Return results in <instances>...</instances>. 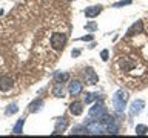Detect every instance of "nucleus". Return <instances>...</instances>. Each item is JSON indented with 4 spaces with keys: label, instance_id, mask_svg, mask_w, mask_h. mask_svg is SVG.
Returning a JSON list of instances; mask_svg holds the SVG:
<instances>
[{
    "label": "nucleus",
    "instance_id": "13",
    "mask_svg": "<svg viewBox=\"0 0 148 138\" xmlns=\"http://www.w3.org/2000/svg\"><path fill=\"white\" fill-rule=\"evenodd\" d=\"M82 106H83V104L80 103V101H73V103L69 104V112L77 117V115H80V114L83 112V108H82Z\"/></svg>",
    "mask_w": 148,
    "mask_h": 138
},
{
    "label": "nucleus",
    "instance_id": "3",
    "mask_svg": "<svg viewBox=\"0 0 148 138\" xmlns=\"http://www.w3.org/2000/svg\"><path fill=\"white\" fill-rule=\"evenodd\" d=\"M105 114H106L105 104L102 103L100 100H97L96 103L92 104V108L90 109V112H88V115H90V118H94V120H99L100 117H103Z\"/></svg>",
    "mask_w": 148,
    "mask_h": 138
},
{
    "label": "nucleus",
    "instance_id": "2",
    "mask_svg": "<svg viewBox=\"0 0 148 138\" xmlns=\"http://www.w3.org/2000/svg\"><path fill=\"white\" fill-rule=\"evenodd\" d=\"M85 126L88 129V133L90 135H100V133H105V126L100 121H97L94 118H90L85 123Z\"/></svg>",
    "mask_w": 148,
    "mask_h": 138
},
{
    "label": "nucleus",
    "instance_id": "15",
    "mask_svg": "<svg viewBox=\"0 0 148 138\" xmlns=\"http://www.w3.org/2000/svg\"><path fill=\"white\" fill-rule=\"evenodd\" d=\"M102 95L100 92H92V94H86L85 95V98H83V101H85L86 104H90V103H92V101H97V100H102Z\"/></svg>",
    "mask_w": 148,
    "mask_h": 138
},
{
    "label": "nucleus",
    "instance_id": "24",
    "mask_svg": "<svg viewBox=\"0 0 148 138\" xmlns=\"http://www.w3.org/2000/svg\"><path fill=\"white\" fill-rule=\"evenodd\" d=\"M108 55H110L108 49H103V51L100 52V57H102V60H103V62H106V60H108Z\"/></svg>",
    "mask_w": 148,
    "mask_h": 138
},
{
    "label": "nucleus",
    "instance_id": "21",
    "mask_svg": "<svg viewBox=\"0 0 148 138\" xmlns=\"http://www.w3.org/2000/svg\"><path fill=\"white\" fill-rule=\"evenodd\" d=\"M136 133L137 135H145V133H148V126H145V124H137Z\"/></svg>",
    "mask_w": 148,
    "mask_h": 138
},
{
    "label": "nucleus",
    "instance_id": "26",
    "mask_svg": "<svg viewBox=\"0 0 148 138\" xmlns=\"http://www.w3.org/2000/svg\"><path fill=\"white\" fill-rule=\"evenodd\" d=\"M71 55H73V57H79V55H80V51H79V49H73Z\"/></svg>",
    "mask_w": 148,
    "mask_h": 138
},
{
    "label": "nucleus",
    "instance_id": "16",
    "mask_svg": "<svg viewBox=\"0 0 148 138\" xmlns=\"http://www.w3.org/2000/svg\"><path fill=\"white\" fill-rule=\"evenodd\" d=\"M73 135H85V133H88V129L85 124H80V126H74L73 131H71Z\"/></svg>",
    "mask_w": 148,
    "mask_h": 138
},
{
    "label": "nucleus",
    "instance_id": "10",
    "mask_svg": "<svg viewBox=\"0 0 148 138\" xmlns=\"http://www.w3.org/2000/svg\"><path fill=\"white\" fill-rule=\"evenodd\" d=\"M102 12V6L100 5H94V6H90L85 9V16L88 18H94L96 16H99V14Z\"/></svg>",
    "mask_w": 148,
    "mask_h": 138
},
{
    "label": "nucleus",
    "instance_id": "22",
    "mask_svg": "<svg viewBox=\"0 0 148 138\" xmlns=\"http://www.w3.org/2000/svg\"><path fill=\"white\" fill-rule=\"evenodd\" d=\"M130 3H131V0H122V2L114 3L113 6H114V8H119V6H125V5H130Z\"/></svg>",
    "mask_w": 148,
    "mask_h": 138
},
{
    "label": "nucleus",
    "instance_id": "18",
    "mask_svg": "<svg viewBox=\"0 0 148 138\" xmlns=\"http://www.w3.org/2000/svg\"><path fill=\"white\" fill-rule=\"evenodd\" d=\"M42 106H43V100H34L28 108H29V112H37V110H40Z\"/></svg>",
    "mask_w": 148,
    "mask_h": 138
},
{
    "label": "nucleus",
    "instance_id": "14",
    "mask_svg": "<svg viewBox=\"0 0 148 138\" xmlns=\"http://www.w3.org/2000/svg\"><path fill=\"white\" fill-rule=\"evenodd\" d=\"M53 95L57 97V98H62V97H65V89H63V85L62 83H57L56 81V85L53 87Z\"/></svg>",
    "mask_w": 148,
    "mask_h": 138
},
{
    "label": "nucleus",
    "instance_id": "12",
    "mask_svg": "<svg viewBox=\"0 0 148 138\" xmlns=\"http://www.w3.org/2000/svg\"><path fill=\"white\" fill-rule=\"evenodd\" d=\"M143 31V23L142 22H136L133 26H130V29L127 31L128 35H136V34H140Z\"/></svg>",
    "mask_w": 148,
    "mask_h": 138
},
{
    "label": "nucleus",
    "instance_id": "7",
    "mask_svg": "<svg viewBox=\"0 0 148 138\" xmlns=\"http://www.w3.org/2000/svg\"><path fill=\"white\" fill-rule=\"evenodd\" d=\"M82 91H83V86H82V83L80 81H77V80H74L69 83V86H68V92H69V95H79V94H82Z\"/></svg>",
    "mask_w": 148,
    "mask_h": 138
},
{
    "label": "nucleus",
    "instance_id": "8",
    "mask_svg": "<svg viewBox=\"0 0 148 138\" xmlns=\"http://www.w3.org/2000/svg\"><path fill=\"white\" fill-rule=\"evenodd\" d=\"M12 85H14V81H12L11 77L0 75V91H2V92H8L12 87Z\"/></svg>",
    "mask_w": 148,
    "mask_h": 138
},
{
    "label": "nucleus",
    "instance_id": "1",
    "mask_svg": "<svg viewBox=\"0 0 148 138\" xmlns=\"http://www.w3.org/2000/svg\"><path fill=\"white\" fill-rule=\"evenodd\" d=\"M127 101H128V92L123 91V89H119L113 95V106H114V109L117 110V112H123Z\"/></svg>",
    "mask_w": 148,
    "mask_h": 138
},
{
    "label": "nucleus",
    "instance_id": "25",
    "mask_svg": "<svg viewBox=\"0 0 148 138\" xmlns=\"http://www.w3.org/2000/svg\"><path fill=\"white\" fill-rule=\"evenodd\" d=\"M80 40H83V41H91L92 40V35L90 34V35H85V37H82Z\"/></svg>",
    "mask_w": 148,
    "mask_h": 138
},
{
    "label": "nucleus",
    "instance_id": "11",
    "mask_svg": "<svg viewBox=\"0 0 148 138\" xmlns=\"http://www.w3.org/2000/svg\"><path fill=\"white\" fill-rule=\"evenodd\" d=\"M105 133H111V135L119 133V124L114 121V118L111 120L108 124H105Z\"/></svg>",
    "mask_w": 148,
    "mask_h": 138
},
{
    "label": "nucleus",
    "instance_id": "5",
    "mask_svg": "<svg viewBox=\"0 0 148 138\" xmlns=\"http://www.w3.org/2000/svg\"><path fill=\"white\" fill-rule=\"evenodd\" d=\"M83 75H85L88 85H97V81H99V75L94 72V69H92V68H85Z\"/></svg>",
    "mask_w": 148,
    "mask_h": 138
},
{
    "label": "nucleus",
    "instance_id": "9",
    "mask_svg": "<svg viewBox=\"0 0 148 138\" xmlns=\"http://www.w3.org/2000/svg\"><path fill=\"white\" fill-rule=\"evenodd\" d=\"M68 127V120L65 118V117H62V118H57L56 120V126H54V135L56 133H62V132H65V129Z\"/></svg>",
    "mask_w": 148,
    "mask_h": 138
},
{
    "label": "nucleus",
    "instance_id": "4",
    "mask_svg": "<svg viewBox=\"0 0 148 138\" xmlns=\"http://www.w3.org/2000/svg\"><path fill=\"white\" fill-rule=\"evenodd\" d=\"M49 41H51V46H53L56 51H62L65 43H66V35L62 34V32H56V34L51 35Z\"/></svg>",
    "mask_w": 148,
    "mask_h": 138
},
{
    "label": "nucleus",
    "instance_id": "6",
    "mask_svg": "<svg viewBox=\"0 0 148 138\" xmlns=\"http://www.w3.org/2000/svg\"><path fill=\"white\" fill-rule=\"evenodd\" d=\"M143 106H145V103H143V100H134L131 104H130V115L131 117H136V115H139L142 112Z\"/></svg>",
    "mask_w": 148,
    "mask_h": 138
},
{
    "label": "nucleus",
    "instance_id": "17",
    "mask_svg": "<svg viewBox=\"0 0 148 138\" xmlns=\"http://www.w3.org/2000/svg\"><path fill=\"white\" fill-rule=\"evenodd\" d=\"M23 124H25V117H22V118L17 120V123L14 124V127H12V132H14V133H22Z\"/></svg>",
    "mask_w": 148,
    "mask_h": 138
},
{
    "label": "nucleus",
    "instance_id": "20",
    "mask_svg": "<svg viewBox=\"0 0 148 138\" xmlns=\"http://www.w3.org/2000/svg\"><path fill=\"white\" fill-rule=\"evenodd\" d=\"M17 112H18V106H17V103L8 104L6 110H5V114H6V115H14V114H17Z\"/></svg>",
    "mask_w": 148,
    "mask_h": 138
},
{
    "label": "nucleus",
    "instance_id": "19",
    "mask_svg": "<svg viewBox=\"0 0 148 138\" xmlns=\"http://www.w3.org/2000/svg\"><path fill=\"white\" fill-rule=\"evenodd\" d=\"M54 80L57 83H65V81L69 80V74H66V72H57L54 75Z\"/></svg>",
    "mask_w": 148,
    "mask_h": 138
},
{
    "label": "nucleus",
    "instance_id": "23",
    "mask_svg": "<svg viewBox=\"0 0 148 138\" xmlns=\"http://www.w3.org/2000/svg\"><path fill=\"white\" fill-rule=\"evenodd\" d=\"M96 28H97L96 23H86V25H85V29L86 31H96Z\"/></svg>",
    "mask_w": 148,
    "mask_h": 138
}]
</instances>
